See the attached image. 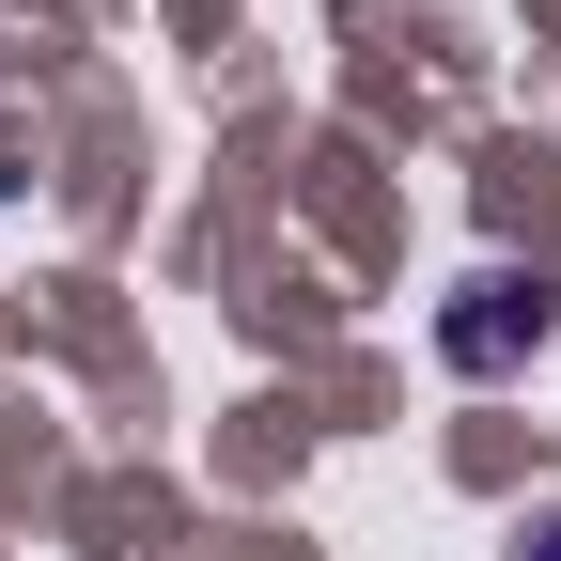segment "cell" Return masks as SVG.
I'll list each match as a JSON object with an SVG mask.
<instances>
[{"label": "cell", "instance_id": "obj_1", "mask_svg": "<svg viewBox=\"0 0 561 561\" xmlns=\"http://www.w3.org/2000/svg\"><path fill=\"white\" fill-rule=\"evenodd\" d=\"M546 312H561V297H546V280H468V297H453V328H437V343H453V359H468V375H500V359H515V343H546Z\"/></svg>", "mask_w": 561, "mask_h": 561}, {"label": "cell", "instance_id": "obj_2", "mask_svg": "<svg viewBox=\"0 0 561 561\" xmlns=\"http://www.w3.org/2000/svg\"><path fill=\"white\" fill-rule=\"evenodd\" d=\"M515 561H561V515H530V546H515Z\"/></svg>", "mask_w": 561, "mask_h": 561}]
</instances>
